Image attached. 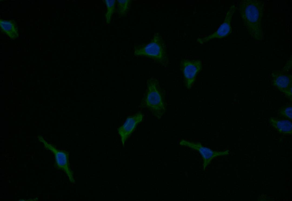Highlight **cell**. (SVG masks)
Returning <instances> with one entry per match:
<instances>
[{
	"label": "cell",
	"instance_id": "obj_5",
	"mask_svg": "<svg viewBox=\"0 0 292 201\" xmlns=\"http://www.w3.org/2000/svg\"><path fill=\"white\" fill-rule=\"evenodd\" d=\"M179 144L181 146L188 147L199 152L202 158L204 170L214 158L219 156H226L229 154L228 150L219 151H213L204 146L200 142H194L182 139L180 141Z\"/></svg>",
	"mask_w": 292,
	"mask_h": 201
},
{
	"label": "cell",
	"instance_id": "obj_14",
	"mask_svg": "<svg viewBox=\"0 0 292 201\" xmlns=\"http://www.w3.org/2000/svg\"><path fill=\"white\" fill-rule=\"evenodd\" d=\"M105 3L107 7V11L106 15L107 22L109 23L111 19V17L114 9V5L115 3V0H105Z\"/></svg>",
	"mask_w": 292,
	"mask_h": 201
},
{
	"label": "cell",
	"instance_id": "obj_6",
	"mask_svg": "<svg viewBox=\"0 0 292 201\" xmlns=\"http://www.w3.org/2000/svg\"><path fill=\"white\" fill-rule=\"evenodd\" d=\"M202 67V63L200 60H184L181 61V69L183 75L185 85L188 89H190L194 83Z\"/></svg>",
	"mask_w": 292,
	"mask_h": 201
},
{
	"label": "cell",
	"instance_id": "obj_4",
	"mask_svg": "<svg viewBox=\"0 0 292 201\" xmlns=\"http://www.w3.org/2000/svg\"><path fill=\"white\" fill-rule=\"evenodd\" d=\"M38 139L40 142L43 143L46 149L50 150L54 154L55 166L57 168L64 172L71 183L75 184L73 173L70 166L69 152L64 150L57 149L54 146L48 143L41 136H39Z\"/></svg>",
	"mask_w": 292,
	"mask_h": 201
},
{
	"label": "cell",
	"instance_id": "obj_7",
	"mask_svg": "<svg viewBox=\"0 0 292 201\" xmlns=\"http://www.w3.org/2000/svg\"><path fill=\"white\" fill-rule=\"evenodd\" d=\"M235 9L234 5L231 6L226 14L223 22L220 25L217 30L206 37L198 39L197 41L201 44H202L214 38L222 39L229 35L232 31L230 23Z\"/></svg>",
	"mask_w": 292,
	"mask_h": 201
},
{
	"label": "cell",
	"instance_id": "obj_3",
	"mask_svg": "<svg viewBox=\"0 0 292 201\" xmlns=\"http://www.w3.org/2000/svg\"><path fill=\"white\" fill-rule=\"evenodd\" d=\"M134 55L151 58L161 63L166 59L165 47L161 37L155 34L151 41L148 44L135 47Z\"/></svg>",
	"mask_w": 292,
	"mask_h": 201
},
{
	"label": "cell",
	"instance_id": "obj_8",
	"mask_svg": "<svg viewBox=\"0 0 292 201\" xmlns=\"http://www.w3.org/2000/svg\"><path fill=\"white\" fill-rule=\"evenodd\" d=\"M272 85L279 91L292 100V76L290 74H284L279 71H273L271 73Z\"/></svg>",
	"mask_w": 292,
	"mask_h": 201
},
{
	"label": "cell",
	"instance_id": "obj_9",
	"mask_svg": "<svg viewBox=\"0 0 292 201\" xmlns=\"http://www.w3.org/2000/svg\"><path fill=\"white\" fill-rule=\"evenodd\" d=\"M143 116L139 112L131 116H129L124 123L117 129L123 146L129 137L132 133L138 124L142 121Z\"/></svg>",
	"mask_w": 292,
	"mask_h": 201
},
{
	"label": "cell",
	"instance_id": "obj_10",
	"mask_svg": "<svg viewBox=\"0 0 292 201\" xmlns=\"http://www.w3.org/2000/svg\"><path fill=\"white\" fill-rule=\"evenodd\" d=\"M269 122L272 126L279 133L284 134L292 133V124L291 120L288 119H280L271 117Z\"/></svg>",
	"mask_w": 292,
	"mask_h": 201
},
{
	"label": "cell",
	"instance_id": "obj_13",
	"mask_svg": "<svg viewBox=\"0 0 292 201\" xmlns=\"http://www.w3.org/2000/svg\"><path fill=\"white\" fill-rule=\"evenodd\" d=\"M131 1L130 0L117 1L118 12L121 15H125L127 13L129 9Z\"/></svg>",
	"mask_w": 292,
	"mask_h": 201
},
{
	"label": "cell",
	"instance_id": "obj_11",
	"mask_svg": "<svg viewBox=\"0 0 292 201\" xmlns=\"http://www.w3.org/2000/svg\"><path fill=\"white\" fill-rule=\"evenodd\" d=\"M0 26L2 32L6 34L11 39L17 38L19 33L14 20H0Z\"/></svg>",
	"mask_w": 292,
	"mask_h": 201
},
{
	"label": "cell",
	"instance_id": "obj_1",
	"mask_svg": "<svg viewBox=\"0 0 292 201\" xmlns=\"http://www.w3.org/2000/svg\"><path fill=\"white\" fill-rule=\"evenodd\" d=\"M262 1L243 0L239 5L241 15L246 28L252 39L260 40L262 39L261 21L263 11Z\"/></svg>",
	"mask_w": 292,
	"mask_h": 201
},
{
	"label": "cell",
	"instance_id": "obj_12",
	"mask_svg": "<svg viewBox=\"0 0 292 201\" xmlns=\"http://www.w3.org/2000/svg\"><path fill=\"white\" fill-rule=\"evenodd\" d=\"M279 116L287 118L291 120L292 119V106L287 104L280 108L279 110Z\"/></svg>",
	"mask_w": 292,
	"mask_h": 201
},
{
	"label": "cell",
	"instance_id": "obj_2",
	"mask_svg": "<svg viewBox=\"0 0 292 201\" xmlns=\"http://www.w3.org/2000/svg\"><path fill=\"white\" fill-rule=\"evenodd\" d=\"M147 90L143 106L148 108L153 115L160 118L165 112L164 99L158 81L151 78L147 81Z\"/></svg>",
	"mask_w": 292,
	"mask_h": 201
}]
</instances>
